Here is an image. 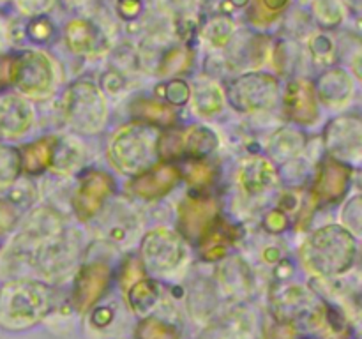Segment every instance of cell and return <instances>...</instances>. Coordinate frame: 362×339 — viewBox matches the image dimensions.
<instances>
[{
    "label": "cell",
    "instance_id": "1",
    "mask_svg": "<svg viewBox=\"0 0 362 339\" xmlns=\"http://www.w3.org/2000/svg\"><path fill=\"white\" fill-rule=\"evenodd\" d=\"M354 233L338 225H327L308 237L303 246L304 263L322 275L349 270L356 260Z\"/></svg>",
    "mask_w": 362,
    "mask_h": 339
},
{
    "label": "cell",
    "instance_id": "2",
    "mask_svg": "<svg viewBox=\"0 0 362 339\" xmlns=\"http://www.w3.org/2000/svg\"><path fill=\"white\" fill-rule=\"evenodd\" d=\"M159 134L148 124H129L117 131L110 143L113 165L126 173H141L158 157Z\"/></svg>",
    "mask_w": 362,
    "mask_h": 339
},
{
    "label": "cell",
    "instance_id": "3",
    "mask_svg": "<svg viewBox=\"0 0 362 339\" xmlns=\"http://www.w3.org/2000/svg\"><path fill=\"white\" fill-rule=\"evenodd\" d=\"M64 117L74 131L83 134H94L103 129L108 117V105L92 81L81 80L71 85L64 92Z\"/></svg>",
    "mask_w": 362,
    "mask_h": 339
},
{
    "label": "cell",
    "instance_id": "4",
    "mask_svg": "<svg viewBox=\"0 0 362 339\" xmlns=\"http://www.w3.org/2000/svg\"><path fill=\"white\" fill-rule=\"evenodd\" d=\"M278 95V80L267 73L243 74L228 87L230 105L243 113L267 112L276 105Z\"/></svg>",
    "mask_w": 362,
    "mask_h": 339
},
{
    "label": "cell",
    "instance_id": "5",
    "mask_svg": "<svg viewBox=\"0 0 362 339\" xmlns=\"http://www.w3.org/2000/svg\"><path fill=\"white\" fill-rule=\"evenodd\" d=\"M13 83L32 97L48 95L55 87V71L52 60L42 52H25L9 66Z\"/></svg>",
    "mask_w": 362,
    "mask_h": 339
},
{
    "label": "cell",
    "instance_id": "6",
    "mask_svg": "<svg viewBox=\"0 0 362 339\" xmlns=\"http://www.w3.org/2000/svg\"><path fill=\"white\" fill-rule=\"evenodd\" d=\"M2 300L7 323L28 327L46 313L48 290L37 282H18L6 290Z\"/></svg>",
    "mask_w": 362,
    "mask_h": 339
},
{
    "label": "cell",
    "instance_id": "7",
    "mask_svg": "<svg viewBox=\"0 0 362 339\" xmlns=\"http://www.w3.org/2000/svg\"><path fill=\"white\" fill-rule=\"evenodd\" d=\"M186 247L175 232L156 228L141 242V256L152 270H172L184 260Z\"/></svg>",
    "mask_w": 362,
    "mask_h": 339
},
{
    "label": "cell",
    "instance_id": "8",
    "mask_svg": "<svg viewBox=\"0 0 362 339\" xmlns=\"http://www.w3.org/2000/svg\"><path fill=\"white\" fill-rule=\"evenodd\" d=\"M324 141L334 157L357 161L362 152L361 119L356 115H346L331 120L324 131Z\"/></svg>",
    "mask_w": 362,
    "mask_h": 339
},
{
    "label": "cell",
    "instance_id": "9",
    "mask_svg": "<svg viewBox=\"0 0 362 339\" xmlns=\"http://www.w3.org/2000/svg\"><path fill=\"white\" fill-rule=\"evenodd\" d=\"M218 205L214 200L184 198L177 207V219L182 235L189 240L204 239L212 228Z\"/></svg>",
    "mask_w": 362,
    "mask_h": 339
},
{
    "label": "cell",
    "instance_id": "10",
    "mask_svg": "<svg viewBox=\"0 0 362 339\" xmlns=\"http://www.w3.org/2000/svg\"><path fill=\"white\" fill-rule=\"evenodd\" d=\"M113 187V180L108 173L90 170L85 173L78 186L74 207H76L78 218L88 219L101 208L106 198L110 196Z\"/></svg>",
    "mask_w": 362,
    "mask_h": 339
},
{
    "label": "cell",
    "instance_id": "11",
    "mask_svg": "<svg viewBox=\"0 0 362 339\" xmlns=\"http://www.w3.org/2000/svg\"><path fill=\"white\" fill-rule=\"evenodd\" d=\"M350 168L343 162L329 159L322 165L317 182L313 186L315 203H334L346 194L350 187Z\"/></svg>",
    "mask_w": 362,
    "mask_h": 339
},
{
    "label": "cell",
    "instance_id": "12",
    "mask_svg": "<svg viewBox=\"0 0 362 339\" xmlns=\"http://www.w3.org/2000/svg\"><path fill=\"white\" fill-rule=\"evenodd\" d=\"M285 113L290 120L311 126L318 119V99L313 85L308 80L290 81L285 92Z\"/></svg>",
    "mask_w": 362,
    "mask_h": 339
},
{
    "label": "cell",
    "instance_id": "13",
    "mask_svg": "<svg viewBox=\"0 0 362 339\" xmlns=\"http://www.w3.org/2000/svg\"><path fill=\"white\" fill-rule=\"evenodd\" d=\"M179 170L172 165H158L152 170L141 172L131 184V191L141 200H159L175 187Z\"/></svg>",
    "mask_w": 362,
    "mask_h": 339
},
{
    "label": "cell",
    "instance_id": "14",
    "mask_svg": "<svg viewBox=\"0 0 362 339\" xmlns=\"http://www.w3.org/2000/svg\"><path fill=\"white\" fill-rule=\"evenodd\" d=\"M66 42L78 55H99L108 48L105 34L88 20H71L66 25Z\"/></svg>",
    "mask_w": 362,
    "mask_h": 339
},
{
    "label": "cell",
    "instance_id": "15",
    "mask_svg": "<svg viewBox=\"0 0 362 339\" xmlns=\"http://www.w3.org/2000/svg\"><path fill=\"white\" fill-rule=\"evenodd\" d=\"M34 119L30 102L18 95H6L0 99V134L14 138L23 134Z\"/></svg>",
    "mask_w": 362,
    "mask_h": 339
},
{
    "label": "cell",
    "instance_id": "16",
    "mask_svg": "<svg viewBox=\"0 0 362 339\" xmlns=\"http://www.w3.org/2000/svg\"><path fill=\"white\" fill-rule=\"evenodd\" d=\"M317 94L324 105L331 108H343L350 102L354 94V80L346 71L329 69L320 74L317 83Z\"/></svg>",
    "mask_w": 362,
    "mask_h": 339
},
{
    "label": "cell",
    "instance_id": "17",
    "mask_svg": "<svg viewBox=\"0 0 362 339\" xmlns=\"http://www.w3.org/2000/svg\"><path fill=\"white\" fill-rule=\"evenodd\" d=\"M276 170L265 157H251L239 172V184L246 194H260L276 184Z\"/></svg>",
    "mask_w": 362,
    "mask_h": 339
},
{
    "label": "cell",
    "instance_id": "18",
    "mask_svg": "<svg viewBox=\"0 0 362 339\" xmlns=\"http://www.w3.org/2000/svg\"><path fill=\"white\" fill-rule=\"evenodd\" d=\"M110 279V270L105 263H90L85 265L78 274L76 282V302L81 309L90 306L98 297L101 295L103 290L106 288Z\"/></svg>",
    "mask_w": 362,
    "mask_h": 339
},
{
    "label": "cell",
    "instance_id": "19",
    "mask_svg": "<svg viewBox=\"0 0 362 339\" xmlns=\"http://www.w3.org/2000/svg\"><path fill=\"white\" fill-rule=\"evenodd\" d=\"M193 112L197 115L209 117L218 113L223 108V101H225V95H223L221 87L218 83L211 80H197L193 85Z\"/></svg>",
    "mask_w": 362,
    "mask_h": 339
},
{
    "label": "cell",
    "instance_id": "20",
    "mask_svg": "<svg viewBox=\"0 0 362 339\" xmlns=\"http://www.w3.org/2000/svg\"><path fill=\"white\" fill-rule=\"evenodd\" d=\"M304 147V136L296 129H279L278 133L272 134L271 141H269V154L278 161H286V159L293 157L299 154Z\"/></svg>",
    "mask_w": 362,
    "mask_h": 339
},
{
    "label": "cell",
    "instance_id": "21",
    "mask_svg": "<svg viewBox=\"0 0 362 339\" xmlns=\"http://www.w3.org/2000/svg\"><path fill=\"white\" fill-rule=\"evenodd\" d=\"M218 147V136L205 126H193L182 138V148L191 157H204Z\"/></svg>",
    "mask_w": 362,
    "mask_h": 339
},
{
    "label": "cell",
    "instance_id": "22",
    "mask_svg": "<svg viewBox=\"0 0 362 339\" xmlns=\"http://www.w3.org/2000/svg\"><path fill=\"white\" fill-rule=\"evenodd\" d=\"M133 112L138 119L145 120L148 126H161L168 127L175 122V112L161 102L148 101V99H140L133 105Z\"/></svg>",
    "mask_w": 362,
    "mask_h": 339
},
{
    "label": "cell",
    "instance_id": "23",
    "mask_svg": "<svg viewBox=\"0 0 362 339\" xmlns=\"http://www.w3.org/2000/svg\"><path fill=\"white\" fill-rule=\"evenodd\" d=\"M55 138H42L27 145L23 150V168L28 173H39L46 170L52 161V150Z\"/></svg>",
    "mask_w": 362,
    "mask_h": 339
},
{
    "label": "cell",
    "instance_id": "24",
    "mask_svg": "<svg viewBox=\"0 0 362 339\" xmlns=\"http://www.w3.org/2000/svg\"><path fill=\"white\" fill-rule=\"evenodd\" d=\"M81 161V148L74 145L71 140H57L53 143L52 161L49 166L57 172H71L74 166L80 165Z\"/></svg>",
    "mask_w": 362,
    "mask_h": 339
},
{
    "label": "cell",
    "instance_id": "25",
    "mask_svg": "<svg viewBox=\"0 0 362 339\" xmlns=\"http://www.w3.org/2000/svg\"><path fill=\"white\" fill-rule=\"evenodd\" d=\"M233 30H235V25L230 20L228 16H219L211 18V20L205 23L204 27V35L212 46H225L226 42L232 37Z\"/></svg>",
    "mask_w": 362,
    "mask_h": 339
},
{
    "label": "cell",
    "instance_id": "26",
    "mask_svg": "<svg viewBox=\"0 0 362 339\" xmlns=\"http://www.w3.org/2000/svg\"><path fill=\"white\" fill-rule=\"evenodd\" d=\"M191 64H193V53H191L189 49L172 48L165 56H163L161 73L165 74V76L186 73L191 67Z\"/></svg>",
    "mask_w": 362,
    "mask_h": 339
},
{
    "label": "cell",
    "instance_id": "27",
    "mask_svg": "<svg viewBox=\"0 0 362 339\" xmlns=\"http://www.w3.org/2000/svg\"><path fill=\"white\" fill-rule=\"evenodd\" d=\"M156 300H158V286L152 281L138 282L129 293L131 306H133V309L140 311V313L154 306Z\"/></svg>",
    "mask_w": 362,
    "mask_h": 339
},
{
    "label": "cell",
    "instance_id": "28",
    "mask_svg": "<svg viewBox=\"0 0 362 339\" xmlns=\"http://www.w3.org/2000/svg\"><path fill=\"white\" fill-rule=\"evenodd\" d=\"M20 155L14 148L0 145V186L11 184L18 175Z\"/></svg>",
    "mask_w": 362,
    "mask_h": 339
},
{
    "label": "cell",
    "instance_id": "29",
    "mask_svg": "<svg viewBox=\"0 0 362 339\" xmlns=\"http://www.w3.org/2000/svg\"><path fill=\"white\" fill-rule=\"evenodd\" d=\"M317 16L322 25H325V27H334L343 18L341 4L338 0H318Z\"/></svg>",
    "mask_w": 362,
    "mask_h": 339
},
{
    "label": "cell",
    "instance_id": "30",
    "mask_svg": "<svg viewBox=\"0 0 362 339\" xmlns=\"http://www.w3.org/2000/svg\"><path fill=\"white\" fill-rule=\"evenodd\" d=\"M310 52L320 64H331L334 60V44L325 34H317L310 41Z\"/></svg>",
    "mask_w": 362,
    "mask_h": 339
},
{
    "label": "cell",
    "instance_id": "31",
    "mask_svg": "<svg viewBox=\"0 0 362 339\" xmlns=\"http://www.w3.org/2000/svg\"><path fill=\"white\" fill-rule=\"evenodd\" d=\"M159 94H161L166 101L172 102V105H184V102H187V99H189L191 88L187 87L186 81L172 80L170 83L163 85V87L159 88Z\"/></svg>",
    "mask_w": 362,
    "mask_h": 339
},
{
    "label": "cell",
    "instance_id": "32",
    "mask_svg": "<svg viewBox=\"0 0 362 339\" xmlns=\"http://www.w3.org/2000/svg\"><path fill=\"white\" fill-rule=\"evenodd\" d=\"M343 222H345L346 230L350 233H361V221H362V205H361V196H354L349 203L345 205L341 214Z\"/></svg>",
    "mask_w": 362,
    "mask_h": 339
},
{
    "label": "cell",
    "instance_id": "33",
    "mask_svg": "<svg viewBox=\"0 0 362 339\" xmlns=\"http://www.w3.org/2000/svg\"><path fill=\"white\" fill-rule=\"evenodd\" d=\"M141 339H175V332L158 320H148L140 328Z\"/></svg>",
    "mask_w": 362,
    "mask_h": 339
},
{
    "label": "cell",
    "instance_id": "34",
    "mask_svg": "<svg viewBox=\"0 0 362 339\" xmlns=\"http://www.w3.org/2000/svg\"><path fill=\"white\" fill-rule=\"evenodd\" d=\"M290 0H255V11L260 13L262 21H271L279 16L283 9L288 6Z\"/></svg>",
    "mask_w": 362,
    "mask_h": 339
},
{
    "label": "cell",
    "instance_id": "35",
    "mask_svg": "<svg viewBox=\"0 0 362 339\" xmlns=\"http://www.w3.org/2000/svg\"><path fill=\"white\" fill-rule=\"evenodd\" d=\"M28 34L34 41L45 42L52 37L53 34V25L49 23L48 18L45 16H37L30 25H28Z\"/></svg>",
    "mask_w": 362,
    "mask_h": 339
},
{
    "label": "cell",
    "instance_id": "36",
    "mask_svg": "<svg viewBox=\"0 0 362 339\" xmlns=\"http://www.w3.org/2000/svg\"><path fill=\"white\" fill-rule=\"evenodd\" d=\"M18 7L27 16H42L53 7L55 0H16Z\"/></svg>",
    "mask_w": 362,
    "mask_h": 339
},
{
    "label": "cell",
    "instance_id": "37",
    "mask_svg": "<svg viewBox=\"0 0 362 339\" xmlns=\"http://www.w3.org/2000/svg\"><path fill=\"white\" fill-rule=\"evenodd\" d=\"M187 179H189V182L194 184V186H207L212 180L211 166L200 165V162L191 165L189 172H187Z\"/></svg>",
    "mask_w": 362,
    "mask_h": 339
},
{
    "label": "cell",
    "instance_id": "38",
    "mask_svg": "<svg viewBox=\"0 0 362 339\" xmlns=\"http://www.w3.org/2000/svg\"><path fill=\"white\" fill-rule=\"evenodd\" d=\"M264 222L265 228H267L269 232L279 233L286 228V225H288V218H286V214L283 210H271L265 215Z\"/></svg>",
    "mask_w": 362,
    "mask_h": 339
},
{
    "label": "cell",
    "instance_id": "39",
    "mask_svg": "<svg viewBox=\"0 0 362 339\" xmlns=\"http://www.w3.org/2000/svg\"><path fill=\"white\" fill-rule=\"evenodd\" d=\"M117 9H119L122 18L133 20V18H136L140 14L141 0H117Z\"/></svg>",
    "mask_w": 362,
    "mask_h": 339
},
{
    "label": "cell",
    "instance_id": "40",
    "mask_svg": "<svg viewBox=\"0 0 362 339\" xmlns=\"http://www.w3.org/2000/svg\"><path fill=\"white\" fill-rule=\"evenodd\" d=\"M7 78H9V67H7V71H6V66H4V64H0V85H2Z\"/></svg>",
    "mask_w": 362,
    "mask_h": 339
},
{
    "label": "cell",
    "instance_id": "41",
    "mask_svg": "<svg viewBox=\"0 0 362 339\" xmlns=\"http://www.w3.org/2000/svg\"><path fill=\"white\" fill-rule=\"evenodd\" d=\"M230 2H232L235 7H243V6H246L250 0H230Z\"/></svg>",
    "mask_w": 362,
    "mask_h": 339
},
{
    "label": "cell",
    "instance_id": "42",
    "mask_svg": "<svg viewBox=\"0 0 362 339\" xmlns=\"http://www.w3.org/2000/svg\"><path fill=\"white\" fill-rule=\"evenodd\" d=\"M172 2L179 4V6H187V4H191V0H172Z\"/></svg>",
    "mask_w": 362,
    "mask_h": 339
}]
</instances>
